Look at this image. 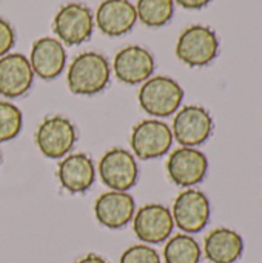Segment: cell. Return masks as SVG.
<instances>
[{
	"label": "cell",
	"mask_w": 262,
	"mask_h": 263,
	"mask_svg": "<svg viewBox=\"0 0 262 263\" xmlns=\"http://www.w3.org/2000/svg\"><path fill=\"white\" fill-rule=\"evenodd\" d=\"M244 253V239L230 228H216L204 240V254L210 263H235Z\"/></svg>",
	"instance_id": "18"
},
{
	"label": "cell",
	"mask_w": 262,
	"mask_h": 263,
	"mask_svg": "<svg viewBox=\"0 0 262 263\" xmlns=\"http://www.w3.org/2000/svg\"><path fill=\"white\" fill-rule=\"evenodd\" d=\"M208 171V159L198 148L179 146L167 160V174L170 180L181 188L199 185Z\"/></svg>",
	"instance_id": "10"
},
{
	"label": "cell",
	"mask_w": 262,
	"mask_h": 263,
	"mask_svg": "<svg viewBox=\"0 0 262 263\" xmlns=\"http://www.w3.org/2000/svg\"><path fill=\"white\" fill-rule=\"evenodd\" d=\"M0 165H2V153H0Z\"/></svg>",
	"instance_id": "26"
},
{
	"label": "cell",
	"mask_w": 262,
	"mask_h": 263,
	"mask_svg": "<svg viewBox=\"0 0 262 263\" xmlns=\"http://www.w3.org/2000/svg\"><path fill=\"white\" fill-rule=\"evenodd\" d=\"M119 263H162V259L154 248L145 243H139L127 248L122 253Z\"/></svg>",
	"instance_id": "22"
},
{
	"label": "cell",
	"mask_w": 262,
	"mask_h": 263,
	"mask_svg": "<svg viewBox=\"0 0 262 263\" xmlns=\"http://www.w3.org/2000/svg\"><path fill=\"white\" fill-rule=\"evenodd\" d=\"M174 51L178 59L187 66H207L219 54V39L210 26L191 25L178 37Z\"/></svg>",
	"instance_id": "3"
},
{
	"label": "cell",
	"mask_w": 262,
	"mask_h": 263,
	"mask_svg": "<svg viewBox=\"0 0 262 263\" xmlns=\"http://www.w3.org/2000/svg\"><path fill=\"white\" fill-rule=\"evenodd\" d=\"M178 5H181L185 9H202L205 8L212 0H173Z\"/></svg>",
	"instance_id": "24"
},
{
	"label": "cell",
	"mask_w": 262,
	"mask_h": 263,
	"mask_svg": "<svg viewBox=\"0 0 262 263\" xmlns=\"http://www.w3.org/2000/svg\"><path fill=\"white\" fill-rule=\"evenodd\" d=\"M37 149L51 160L63 159L77 142V131L69 119L63 116H49L42 120L34 134Z\"/></svg>",
	"instance_id": "4"
},
{
	"label": "cell",
	"mask_w": 262,
	"mask_h": 263,
	"mask_svg": "<svg viewBox=\"0 0 262 263\" xmlns=\"http://www.w3.org/2000/svg\"><path fill=\"white\" fill-rule=\"evenodd\" d=\"M213 128L215 123L208 109L199 105H187L178 109L171 133L181 146L198 148L212 137Z\"/></svg>",
	"instance_id": "6"
},
{
	"label": "cell",
	"mask_w": 262,
	"mask_h": 263,
	"mask_svg": "<svg viewBox=\"0 0 262 263\" xmlns=\"http://www.w3.org/2000/svg\"><path fill=\"white\" fill-rule=\"evenodd\" d=\"M56 176L63 190L71 194H82L93 186L96 170L90 156L85 153H74L65 156L59 162Z\"/></svg>",
	"instance_id": "16"
},
{
	"label": "cell",
	"mask_w": 262,
	"mask_h": 263,
	"mask_svg": "<svg viewBox=\"0 0 262 263\" xmlns=\"http://www.w3.org/2000/svg\"><path fill=\"white\" fill-rule=\"evenodd\" d=\"M23 126V114L14 103L0 100V143L15 139Z\"/></svg>",
	"instance_id": "21"
},
{
	"label": "cell",
	"mask_w": 262,
	"mask_h": 263,
	"mask_svg": "<svg viewBox=\"0 0 262 263\" xmlns=\"http://www.w3.org/2000/svg\"><path fill=\"white\" fill-rule=\"evenodd\" d=\"M111 77V66L100 52L86 51L79 54L69 65L66 83L73 94L96 96L103 91Z\"/></svg>",
	"instance_id": "1"
},
{
	"label": "cell",
	"mask_w": 262,
	"mask_h": 263,
	"mask_svg": "<svg viewBox=\"0 0 262 263\" xmlns=\"http://www.w3.org/2000/svg\"><path fill=\"white\" fill-rule=\"evenodd\" d=\"M94 29L91 9L83 3L63 5L53 18V31L63 45L74 46L90 40Z\"/></svg>",
	"instance_id": "8"
},
{
	"label": "cell",
	"mask_w": 262,
	"mask_h": 263,
	"mask_svg": "<svg viewBox=\"0 0 262 263\" xmlns=\"http://www.w3.org/2000/svg\"><path fill=\"white\" fill-rule=\"evenodd\" d=\"M76 263H110L105 257H102V256H99V254H96V253H88L86 256H83V257H80L79 260Z\"/></svg>",
	"instance_id": "25"
},
{
	"label": "cell",
	"mask_w": 262,
	"mask_h": 263,
	"mask_svg": "<svg viewBox=\"0 0 262 263\" xmlns=\"http://www.w3.org/2000/svg\"><path fill=\"white\" fill-rule=\"evenodd\" d=\"M171 216L174 225L185 234L201 233L210 222L212 206L205 193L187 188L173 202Z\"/></svg>",
	"instance_id": "9"
},
{
	"label": "cell",
	"mask_w": 262,
	"mask_h": 263,
	"mask_svg": "<svg viewBox=\"0 0 262 263\" xmlns=\"http://www.w3.org/2000/svg\"><path fill=\"white\" fill-rule=\"evenodd\" d=\"M34 72L29 60L20 52H9L0 57V96L6 99L22 97L29 91Z\"/></svg>",
	"instance_id": "14"
},
{
	"label": "cell",
	"mask_w": 262,
	"mask_h": 263,
	"mask_svg": "<svg viewBox=\"0 0 262 263\" xmlns=\"http://www.w3.org/2000/svg\"><path fill=\"white\" fill-rule=\"evenodd\" d=\"M137 100L147 114L162 119L178 112L184 100V89L171 77L154 76L142 83Z\"/></svg>",
	"instance_id": "2"
},
{
	"label": "cell",
	"mask_w": 262,
	"mask_h": 263,
	"mask_svg": "<svg viewBox=\"0 0 262 263\" xmlns=\"http://www.w3.org/2000/svg\"><path fill=\"white\" fill-rule=\"evenodd\" d=\"M97 173L102 183L111 191H128L139 179V166L133 153L124 148L108 149L99 160Z\"/></svg>",
	"instance_id": "7"
},
{
	"label": "cell",
	"mask_w": 262,
	"mask_h": 263,
	"mask_svg": "<svg viewBox=\"0 0 262 263\" xmlns=\"http://www.w3.org/2000/svg\"><path fill=\"white\" fill-rule=\"evenodd\" d=\"M113 71L119 82L125 85H139L151 77L154 71V59L148 49L130 45L116 54Z\"/></svg>",
	"instance_id": "12"
},
{
	"label": "cell",
	"mask_w": 262,
	"mask_h": 263,
	"mask_svg": "<svg viewBox=\"0 0 262 263\" xmlns=\"http://www.w3.org/2000/svg\"><path fill=\"white\" fill-rule=\"evenodd\" d=\"M171 128L159 119H145L134 125L130 145L133 156L141 160H153L165 156L173 145Z\"/></svg>",
	"instance_id": "5"
},
{
	"label": "cell",
	"mask_w": 262,
	"mask_h": 263,
	"mask_svg": "<svg viewBox=\"0 0 262 263\" xmlns=\"http://www.w3.org/2000/svg\"><path fill=\"white\" fill-rule=\"evenodd\" d=\"M28 60L34 76L42 80H53L65 69L66 51L60 40L54 37H40L32 43Z\"/></svg>",
	"instance_id": "15"
},
{
	"label": "cell",
	"mask_w": 262,
	"mask_h": 263,
	"mask_svg": "<svg viewBox=\"0 0 262 263\" xmlns=\"http://www.w3.org/2000/svg\"><path fill=\"white\" fill-rule=\"evenodd\" d=\"M136 213V202L127 191H107L94 202V216L97 222L108 230L127 227Z\"/></svg>",
	"instance_id": "13"
},
{
	"label": "cell",
	"mask_w": 262,
	"mask_h": 263,
	"mask_svg": "<svg viewBox=\"0 0 262 263\" xmlns=\"http://www.w3.org/2000/svg\"><path fill=\"white\" fill-rule=\"evenodd\" d=\"M15 43V32L11 23L0 17V57L9 54Z\"/></svg>",
	"instance_id": "23"
},
{
	"label": "cell",
	"mask_w": 262,
	"mask_h": 263,
	"mask_svg": "<svg viewBox=\"0 0 262 263\" xmlns=\"http://www.w3.org/2000/svg\"><path fill=\"white\" fill-rule=\"evenodd\" d=\"M134 8L141 23L148 28H161L167 25L174 14L173 0H137Z\"/></svg>",
	"instance_id": "20"
},
{
	"label": "cell",
	"mask_w": 262,
	"mask_h": 263,
	"mask_svg": "<svg viewBox=\"0 0 262 263\" xmlns=\"http://www.w3.org/2000/svg\"><path fill=\"white\" fill-rule=\"evenodd\" d=\"M201 259L202 248L191 234H176L164 247L165 263H199Z\"/></svg>",
	"instance_id": "19"
},
{
	"label": "cell",
	"mask_w": 262,
	"mask_h": 263,
	"mask_svg": "<svg viewBox=\"0 0 262 263\" xmlns=\"http://www.w3.org/2000/svg\"><path fill=\"white\" fill-rule=\"evenodd\" d=\"M94 20L102 34L120 37L134 28L137 14L130 0H103L97 6Z\"/></svg>",
	"instance_id": "17"
},
{
	"label": "cell",
	"mask_w": 262,
	"mask_h": 263,
	"mask_svg": "<svg viewBox=\"0 0 262 263\" xmlns=\"http://www.w3.org/2000/svg\"><path fill=\"white\" fill-rule=\"evenodd\" d=\"M136 237L145 245H158L171 237L174 222L171 210L161 203H147L141 206L133 217Z\"/></svg>",
	"instance_id": "11"
}]
</instances>
